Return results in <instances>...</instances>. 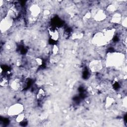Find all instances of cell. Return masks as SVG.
<instances>
[{"label": "cell", "mask_w": 127, "mask_h": 127, "mask_svg": "<svg viewBox=\"0 0 127 127\" xmlns=\"http://www.w3.org/2000/svg\"><path fill=\"white\" fill-rule=\"evenodd\" d=\"M124 61L123 54L121 53H111L107 56V64L109 67L120 65Z\"/></svg>", "instance_id": "6da1fadb"}, {"label": "cell", "mask_w": 127, "mask_h": 127, "mask_svg": "<svg viewBox=\"0 0 127 127\" xmlns=\"http://www.w3.org/2000/svg\"><path fill=\"white\" fill-rule=\"evenodd\" d=\"M24 106L20 103H14L10 105L7 111V115L10 117H16L23 112Z\"/></svg>", "instance_id": "7a4b0ae2"}, {"label": "cell", "mask_w": 127, "mask_h": 127, "mask_svg": "<svg viewBox=\"0 0 127 127\" xmlns=\"http://www.w3.org/2000/svg\"><path fill=\"white\" fill-rule=\"evenodd\" d=\"M13 23L14 20L7 15L2 18L0 22V31L1 33H4L10 30L13 25Z\"/></svg>", "instance_id": "3957f363"}, {"label": "cell", "mask_w": 127, "mask_h": 127, "mask_svg": "<svg viewBox=\"0 0 127 127\" xmlns=\"http://www.w3.org/2000/svg\"><path fill=\"white\" fill-rule=\"evenodd\" d=\"M92 43L99 47L106 45L108 42L103 32H98L95 34L92 38Z\"/></svg>", "instance_id": "277c9868"}, {"label": "cell", "mask_w": 127, "mask_h": 127, "mask_svg": "<svg viewBox=\"0 0 127 127\" xmlns=\"http://www.w3.org/2000/svg\"><path fill=\"white\" fill-rule=\"evenodd\" d=\"M94 20L97 22H103L107 18V13L103 9L99 8L93 16Z\"/></svg>", "instance_id": "5b68a950"}, {"label": "cell", "mask_w": 127, "mask_h": 127, "mask_svg": "<svg viewBox=\"0 0 127 127\" xmlns=\"http://www.w3.org/2000/svg\"><path fill=\"white\" fill-rule=\"evenodd\" d=\"M103 67L102 62L98 60H94L89 64V68L92 72H98L101 70Z\"/></svg>", "instance_id": "8992f818"}, {"label": "cell", "mask_w": 127, "mask_h": 127, "mask_svg": "<svg viewBox=\"0 0 127 127\" xmlns=\"http://www.w3.org/2000/svg\"><path fill=\"white\" fill-rule=\"evenodd\" d=\"M48 35L50 39L54 41H57L60 38V32L59 29L56 27L49 28Z\"/></svg>", "instance_id": "52a82bcc"}, {"label": "cell", "mask_w": 127, "mask_h": 127, "mask_svg": "<svg viewBox=\"0 0 127 127\" xmlns=\"http://www.w3.org/2000/svg\"><path fill=\"white\" fill-rule=\"evenodd\" d=\"M110 21L112 24L114 25H119V23H121L122 20V16L120 12L118 11L115 12L112 15H111Z\"/></svg>", "instance_id": "ba28073f"}, {"label": "cell", "mask_w": 127, "mask_h": 127, "mask_svg": "<svg viewBox=\"0 0 127 127\" xmlns=\"http://www.w3.org/2000/svg\"><path fill=\"white\" fill-rule=\"evenodd\" d=\"M46 97V93L44 89L42 88H40L37 93L36 94V99L39 101H42Z\"/></svg>", "instance_id": "9c48e42d"}, {"label": "cell", "mask_w": 127, "mask_h": 127, "mask_svg": "<svg viewBox=\"0 0 127 127\" xmlns=\"http://www.w3.org/2000/svg\"><path fill=\"white\" fill-rule=\"evenodd\" d=\"M115 103V101L114 98L111 96H109L106 98L105 101V107L106 108H110L113 106V105Z\"/></svg>", "instance_id": "30bf717a"}, {"label": "cell", "mask_w": 127, "mask_h": 127, "mask_svg": "<svg viewBox=\"0 0 127 127\" xmlns=\"http://www.w3.org/2000/svg\"><path fill=\"white\" fill-rule=\"evenodd\" d=\"M25 116H26L23 112L19 114L18 115L15 117V122L17 123H21V122L24 121V120L25 118Z\"/></svg>", "instance_id": "8fae6325"}, {"label": "cell", "mask_w": 127, "mask_h": 127, "mask_svg": "<svg viewBox=\"0 0 127 127\" xmlns=\"http://www.w3.org/2000/svg\"><path fill=\"white\" fill-rule=\"evenodd\" d=\"M51 51L54 56L57 55L59 53V47L56 44L54 45L52 47V48L51 49Z\"/></svg>", "instance_id": "7c38bea8"}]
</instances>
